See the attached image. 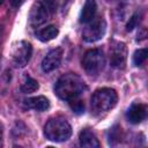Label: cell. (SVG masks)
<instances>
[{
	"instance_id": "obj_4",
	"label": "cell",
	"mask_w": 148,
	"mask_h": 148,
	"mask_svg": "<svg viewBox=\"0 0 148 148\" xmlns=\"http://www.w3.org/2000/svg\"><path fill=\"white\" fill-rule=\"evenodd\" d=\"M56 12V0H38L30 10V23L38 27L45 23Z\"/></svg>"
},
{
	"instance_id": "obj_8",
	"label": "cell",
	"mask_w": 148,
	"mask_h": 148,
	"mask_svg": "<svg viewBox=\"0 0 148 148\" xmlns=\"http://www.w3.org/2000/svg\"><path fill=\"white\" fill-rule=\"evenodd\" d=\"M127 59L126 45L121 42H114L110 47V64L114 68H123Z\"/></svg>"
},
{
	"instance_id": "obj_16",
	"label": "cell",
	"mask_w": 148,
	"mask_h": 148,
	"mask_svg": "<svg viewBox=\"0 0 148 148\" xmlns=\"http://www.w3.org/2000/svg\"><path fill=\"white\" fill-rule=\"evenodd\" d=\"M147 56H148V51L147 49H140V50H136L133 54V62L135 66H140L146 59H147Z\"/></svg>"
},
{
	"instance_id": "obj_13",
	"label": "cell",
	"mask_w": 148,
	"mask_h": 148,
	"mask_svg": "<svg viewBox=\"0 0 148 148\" xmlns=\"http://www.w3.org/2000/svg\"><path fill=\"white\" fill-rule=\"evenodd\" d=\"M79 140H80L81 147H87V148H98L99 147V142H98L96 135L89 130H83L80 133Z\"/></svg>"
},
{
	"instance_id": "obj_15",
	"label": "cell",
	"mask_w": 148,
	"mask_h": 148,
	"mask_svg": "<svg viewBox=\"0 0 148 148\" xmlns=\"http://www.w3.org/2000/svg\"><path fill=\"white\" fill-rule=\"evenodd\" d=\"M38 88H39L38 82H37L35 79L30 77V76H25L24 80H23V82H22V84H21V90H22L23 92H25V94L34 92V91H36Z\"/></svg>"
},
{
	"instance_id": "obj_19",
	"label": "cell",
	"mask_w": 148,
	"mask_h": 148,
	"mask_svg": "<svg viewBox=\"0 0 148 148\" xmlns=\"http://www.w3.org/2000/svg\"><path fill=\"white\" fill-rule=\"evenodd\" d=\"M2 135H3V127H2V124L0 123V146H1V141H2Z\"/></svg>"
},
{
	"instance_id": "obj_5",
	"label": "cell",
	"mask_w": 148,
	"mask_h": 148,
	"mask_svg": "<svg viewBox=\"0 0 148 148\" xmlns=\"http://www.w3.org/2000/svg\"><path fill=\"white\" fill-rule=\"evenodd\" d=\"M105 65V56L102 50L92 49L84 53L82 59V67L89 75L99 74Z\"/></svg>"
},
{
	"instance_id": "obj_14",
	"label": "cell",
	"mask_w": 148,
	"mask_h": 148,
	"mask_svg": "<svg viewBox=\"0 0 148 148\" xmlns=\"http://www.w3.org/2000/svg\"><path fill=\"white\" fill-rule=\"evenodd\" d=\"M58 32L59 31L56 25H47V27L43 28L42 30H39L37 36L42 42H49V40L53 39L54 37H57Z\"/></svg>"
},
{
	"instance_id": "obj_18",
	"label": "cell",
	"mask_w": 148,
	"mask_h": 148,
	"mask_svg": "<svg viewBox=\"0 0 148 148\" xmlns=\"http://www.w3.org/2000/svg\"><path fill=\"white\" fill-rule=\"evenodd\" d=\"M138 21H139V15H138V14H134V15L130 18V21H128V23H127V25H126V30H127V31L133 30L134 27L136 25Z\"/></svg>"
},
{
	"instance_id": "obj_1",
	"label": "cell",
	"mask_w": 148,
	"mask_h": 148,
	"mask_svg": "<svg viewBox=\"0 0 148 148\" xmlns=\"http://www.w3.org/2000/svg\"><path fill=\"white\" fill-rule=\"evenodd\" d=\"M87 89L84 81L74 73H67L62 75L54 86L57 96L65 101L77 98Z\"/></svg>"
},
{
	"instance_id": "obj_21",
	"label": "cell",
	"mask_w": 148,
	"mask_h": 148,
	"mask_svg": "<svg viewBox=\"0 0 148 148\" xmlns=\"http://www.w3.org/2000/svg\"><path fill=\"white\" fill-rule=\"evenodd\" d=\"M108 1H116V0H108Z\"/></svg>"
},
{
	"instance_id": "obj_7",
	"label": "cell",
	"mask_w": 148,
	"mask_h": 148,
	"mask_svg": "<svg viewBox=\"0 0 148 148\" xmlns=\"http://www.w3.org/2000/svg\"><path fill=\"white\" fill-rule=\"evenodd\" d=\"M31 53H32L31 44L25 40H20L13 45L10 51V58L16 67H24L29 62L31 58Z\"/></svg>"
},
{
	"instance_id": "obj_11",
	"label": "cell",
	"mask_w": 148,
	"mask_h": 148,
	"mask_svg": "<svg viewBox=\"0 0 148 148\" xmlns=\"http://www.w3.org/2000/svg\"><path fill=\"white\" fill-rule=\"evenodd\" d=\"M24 105L29 109L36 110V111H46L50 108V102L44 96H36L24 99Z\"/></svg>"
},
{
	"instance_id": "obj_6",
	"label": "cell",
	"mask_w": 148,
	"mask_h": 148,
	"mask_svg": "<svg viewBox=\"0 0 148 148\" xmlns=\"http://www.w3.org/2000/svg\"><path fill=\"white\" fill-rule=\"evenodd\" d=\"M86 24L87 25L82 31V38L87 43H95L104 36L106 30V23L102 16H95Z\"/></svg>"
},
{
	"instance_id": "obj_3",
	"label": "cell",
	"mask_w": 148,
	"mask_h": 148,
	"mask_svg": "<svg viewBox=\"0 0 148 148\" xmlns=\"http://www.w3.org/2000/svg\"><path fill=\"white\" fill-rule=\"evenodd\" d=\"M45 136L54 142H62L69 139L72 135V127L69 123L61 117L50 119L44 126Z\"/></svg>"
},
{
	"instance_id": "obj_9",
	"label": "cell",
	"mask_w": 148,
	"mask_h": 148,
	"mask_svg": "<svg viewBox=\"0 0 148 148\" xmlns=\"http://www.w3.org/2000/svg\"><path fill=\"white\" fill-rule=\"evenodd\" d=\"M61 58H62V50L60 47L53 49L51 50L43 59L42 61V68L44 72L49 73L54 71L56 68L59 67L60 62H61Z\"/></svg>"
},
{
	"instance_id": "obj_17",
	"label": "cell",
	"mask_w": 148,
	"mask_h": 148,
	"mask_svg": "<svg viewBox=\"0 0 148 148\" xmlns=\"http://www.w3.org/2000/svg\"><path fill=\"white\" fill-rule=\"evenodd\" d=\"M68 102H69V105H71L72 110L75 111L76 113H82L84 111V104H83L82 101H80L77 98H74V99H71Z\"/></svg>"
},
{
	"instance_id": "obj_10",
	"label": "cell",
	"mask_w": 148,
	"mask_h": 148,
	"mask_svg": "<svg viewBox=\"0 0 148 148\" xmlns=\"http://www.w3.org/2000/svg\"><path fill=\"white\" fill-rule=\"evenodd\" d=\"M147 116V106L141 103H134L130 106V109L126 112V117L130 123L132 124H139L142 120L146 119Z\"/></svg>"
},
{
	"instance_id": "obj_20",
	"label": "cell",
	"mask_w": 148,
	"mask_h": 148,
	"mask_svg": "<svg viewBox=\"0 0 148 148\" xmlns=\"http://www.w3.org/2000/svg\"><path fill=\"white\" fill-rule=\"evenodd\" d=\"M3 2H5V0H0V6H1V5L3 3Z\"/></svg>"
},
{
	"instance_id": "obj_12",
	"label": "cell",
	"mask_w": 148,
	"mask_h": 148,
	"mask_svg": "<svg viewBox=\"0 0 148 148\" xmlns=\"http://www.w3.org/2000/svg\"><path fill=\"white\" fill-rule=\"evenodd\" d=\"M96 1L95 0H87L80 15V22L81 23H88L96 16Z\"/></svg>"
},
{
	"instance_id": "obj_2",
	"label": "cell",
	"mask_w": 148,
	"mask_h": 148,
	"mask_svg": "<svg viewBox=\"0 0 148 148\" xmlns=\"http://www.w3.org/2000/svg\"><path fill=\"white\" fill-rule=\"evenodd\" d=\"M118 96L116 90L111 88H102L91 96V111L95 114H102L110 111L117 104Z\"/></svg>"
}]
</instances>
